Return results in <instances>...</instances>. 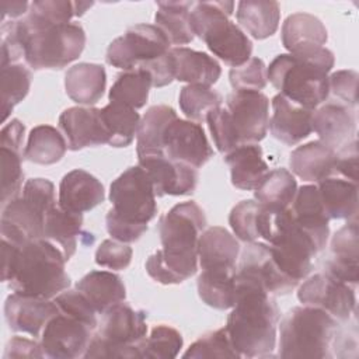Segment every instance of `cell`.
<instances>
[{"label": "cell", "instance_id": "cell-1", "mask_svg": "<svg viewBox=\"0 0 359 359\" xmlns=\"http://www.w3.org/2000/svg\"><path fill=\"white\" fill-rule=\"evenodd\" d=\"M206 227L202 208L191 201L174 205L158 220L163 248L146 261V272L161 285H177L198 271V240Z\"/></svg>", "mask_w": 359, "mask_h": 359}, {"label": "cell", "instance_id": "cell-2", "mask_svg": "<svg viewBox=\"0 0 359 359\" xmlns=\"http://www.w3.org/2000/svg\"><path fill=\"white\" fill-rule=\"evenodd\" d=\"M1 280L15 293L55 299L70 286L66 258L49 240H32L21 247L1 240Z\"/></svg>", "mask_w": 359, "mask_h": 359}, {"label": "cell", "instance_id": "cell-3", "mask_svg": "<svg viewBox=\"0 0 359 359\" xmlns=\"http://www.w3.org/2000/svg\"><path fill=\"white\" fill-rule=\"evenodd\" d=\"M224 325L240 358H268L276 346L278 304L259 285L236 278V300Z\"/></svg>", "mask_w": 359, "mask_h": 359}, {"label": "cell", "instance_id": "cell-4", "mask_svg": "<svg viewBox=\"0 0 359 359\" xmlns=\"http://www.w3.org/2000/svg\"><path fill=\"white\" fill-rule=\"evenodd\" d=\"M334 63V53L325 46L282 53L266 67V79L285 98L314 111L330 95L328 73Z\"/></svg>", "mask_w": 359, "mask_h": 359}, {"label": "cell", "instance_id": "cell-5", "mask_svg": "<svg viewBox=\"0 0 359 359\" xmlns=\"http://www.w3.org/2000/svg\"><path fill=\"white\" fill-rule=\"evenodd\" d=\"M6 22L13 27L24 60L34 70L63 69L76 60L86 46V32L80 24H52L29 13L17 21Z\"/></svg>", "mask_w": 359, "mask_h": 359}, {"label": "cell", "instance_id": "cell-6", "mask_svg": "<svg viewBox=\"0 0 359 359\" xmlns=\"http://www.w3.org/2000/svg\"><path fill=\"white\" fill-rule=\"evenodd\" d=\"M338 332V321L324 310L310 306L293 307L279 324L278 356L332 358Z\"/></svg>", "mask_w": 359, "mask_h": 359}, {"label": "cell", "instance_id": "cell-7", "mask_svg": "<svg viewBox=\"0 0 359 359\" xmlns=\"http://www.w3.org/2000/svg\"><path fill=\"white\" fill-rule=\"evenodd\" d=\"M233 10V1H199L189 13V22L194 34L215 56L231 67H238L251 57L252 42L230 20Z\"/></svg>", "mask_w": 359, "mask_h": 359}, {"label": "cell", "instance_id": "cell-8", "mask_svg": "<svg viewBox=\"0 0 359 359\" xmlns=\"http://www.w3.org/2000/svg\"><path fill=\"white\" fill-rule=\"evenodd\" d=\"M147 313L121 302L102 313L83 358H142Z\"/></svg>", "mask_w": 359, "mask_h": 359}, {"label": "cell", "instance_id": "cell-9", "mask_svg": "<svg viewBox=\"0 0 359 359\" xmlns=\"http://www.w3.org/2000/svg\"><path fill=\"white\" fill-rule=\"evenodd\" d=\"M268 244L280 272L296 283L307 278L313 258L320 252L314 240L293 220L290 209L279 213L276 231Z\"/></svg>", "mask_w": 359, "mask_h": 359}, {"label": "cell", "instance_id": "cell-10", "mask_svg": "<svg viewBox=\"0 0 359 359\" xmlns=\"http://www.w3.org/2000/svg\"><path fill=\"white\" fill-rule=\"evenodd\" d=\"M111 215L126 223L147 226L157 215L153 184L146 171L137 164L125 170L109 187Z\"/></svg>", "mask_w": 359, "mask_h": 359}, {"label": "cell", "instance_id": "cell-11", "mask_svg": "<svg viewBox=\"0 0 359 359\" xmlns=\"http://www.w3.org/2000/svg\"><path fill=\"white\" fill-rule=\"evenodd\" d=\"M170 49L171 43L158 27L136 24L108 45L105 60L108 65L123 72L136 70L164 56Z\"/></svg>", "mask_w": 359, "mask_h": 359}, {"label": "cell", "instance_id": "cell-12", "mask_svg": "<svg viewBox=\"0 0 359 359\" xmlns=\"http://www.w3.org/2000/svg\"><path fill=\"white\" fill-rule=\"evenodd\" d=\"M297 299L303 306L324 310L338 323L348 321L356 309L355 287L325 272L307 278L299 286Z\"/></svg>", "mask_w": 359, "mask_h": 359}, {"label": "cell", "instance_id": "cell-13", "mask_svg": "<svg viewBox=\"0 0 359 359\" xmlns=\"http://www.w3.org/2000/svg\"><path fill=\"white\" fill-rule=\"evenodd\" d=\"M230 123L241 144L261 142L269 125V100L261 91H233L226 97Z\"/></svg>", "mask_w": 359, "mask_h": 359}, {"label": "cell", "instance_id": "cell-14", "mask_svg": "<svg viewBox=\"0 0 359 359\" xmlns=\"http://www.w3.org/2000/svg\"><path fill=\"white\" fill-rule=\"evenodd\" d=\"M236 268V278L264 287L269 294H286L299 283L280 272L268 243H245Z\"/></svg>", "mask_w": 359, "mask_h": 359}, {"label": "cell", "instance_id": "cell-15", "mask_svg": "<svg viewBox=\"0 0 359 359\" xmlns=\"http://www.w3.org/2000/svg\"><path fill=\"white\" fill-rule=\"evenodd\" d=\"M164 156L172 161L201 168L213 157V149L201 123L175 118L163 136Z\"/></svg>", "mask_w": 359, "mask_h": 359}, {"label": "cell", "instance_id": "cell-16", "mask_svg": "<svg viewBox=\"0 0 359 359\" xmlns=\"http://www.w3.org/2000/svg\"><path fill=\"white\" fill-rule=\"evenodd\" d=\"M94 331L86 323L59 311L42 331L41 345L43 353L52 359L84 356Z\"/></svg>", "mask_w": 359, "mask_h": 359}, {"label": "cell", "instance_id": "cell-17", "mask_svg": "<svg viewBox=\"0 0 359 359\" xmlns=\"http://www.w3.org/2000/svg\"><path fill=\"white\" fill-rule=\"evenodd\" d=\"M48 210L32 199L20 195L1 206V240L17 245L43 238V224Z\"/></svg>", "mask_w": 359, "mask_h": 359}, {"label": "cell", "instance_id": "cell-18", "mask_svg": "<svg viewBox=\"0 0 359 359\" xmlns=\"http://www.w3.org/2000/svg\"><path fill=\"white\" fill-rule=\"evenodd\" d=\"M137 164L149 175L156 196L191 195L198 185V168L172 161L164 154L137 158Z\"/></svg>", "mask_w": 359, "mask_h": 359}, {"label": "cell", "instance_id": "cell-19", "mask_svg": "<svg viewBox=\"0 0 359 359\" xmlns=\"http://www.w3.org/2000/svg\"><path fill=\"white\" fill-rule=\"evenodd\" d=\"M59 313L55 300L13 292L4 303V318L10 330L39 337L48 321Z\"/></svg>", "mask_w": 359, "mask_h": 359}, {"label": "cell", "instance_id": "cell-20", "mask_svg": "<svg viewBox=\"0 0 359 359\" xmlns=\"http://www.w3.org/2000/svg\"><path fill=\"white\" fill-rule=\"evenodd\" d=\"M59 128L67 140V149L73 151L108 144V132L98 108L72 107L65 109L59 116Z\"/></svg>", "mask_w": 359, "mask_h": 359}, {"label": "cell", "instance_id": "cell-21", "mask_svg": "<svg viewBox=\"0 0 359 359\" xmlns=\"http://www.w3.org/2000/svg\"><path fill=\"white\" fill-rule=\"evenodd\" d=\"M311 130L318 135L320 142L337 151L355 137V112L352 108L338 101L325 102L313 111Z\"/></svg>", "mask_w": 359, "mask_h": 359}, {"label": "cell", "instance_id": "cell-22", "mask_svg": "<svg viewBox=\"0 0 359 359\" xmlns=\"http://www.w3.org/2000/svg\"><path fill=\"white\" fill-rule=\"evenodd\" d=\"M331 255L325 261L327 275L356 289L359 282L358 266V220H349L331 238Z\"/></svg>", "mask_w": 359, "mask_h": 359}, {"label": "cell", "instance_id": "cell-23", "mask_svg": "<svg viewBox=\"0 0 359 359\" xmlns=\"http://www.w3.org/2000/svg\"><path fill=\"white\" fill-rule=\"evenodd\" d=\"M311 115L313 111L276 94L272 98V116L268 128L276 140L294 146L313 132Z\"/></svg>", "mask_w": 359, "mask_h": 359}, {"label": "cell", "instance_id": "cell-24", "mask_svg": "<svg viewBox=\"0 0 359 359\" xmlns=\"http://www.w3.org/2000/svg\"><path fill=\"white\" fill-rule=\"evenodd\" d=\"M104 199L105 191L101 181L86 170L76 168L63 175L57 201L62 209L83 215L102 203Z\"/></svg>", "mask_w": 359, "mask_h": 359}, {"label": "cell", "instance_id": "cell-25", "mask_svg": "<svg viewBox=\"0 0 359 359\" xmlns=\"http://www.w3.org/2000/svg\"><path fill=\"white\" fill-rule=\"evenodd\" d=\"M293 220L300 226L316 243L321 251L330 237V219L321 203L317 185H302L290 205Z\"/></svg>", "mask_w": 359, "mask_h": 359}, {"label": "cell", "instance_id": "cell-26", "mask_svg": "<svg viewBox=\"0 0 359 359\" xmlns=\"http://www.w3.org/2000/svg\"><path fill=\"white\" fill-rule=\"evenodd\" d=\"M238 255L240 244L224 227H209L198 240V259L202 271H234Z\"/></svg>", "mask_w": 359, "mask_h": 359}, {"label": "cell", "instance_id": "cell-27", "mask_svg": "<svg viewBox=\"0 0 359 359\" xmlns=\"http://www.w3.org/2000/svg\"><path fill=\"white\" fill-rule=\"evenodd\" d=\"M224 161L230 168L231 184L243 191H255L269 172L262 147L258 143L238 146L224 154Z\"/></svg>", "mask_w": 359, "mask_h": 359}, {"label": "cell", "instance_id": "cell-28", "mask_svg": "<svg viewBox=\"0 0 359 359\" xmlns=\"http://www.w3.org/2000/svg\"><path fill=\"white\" fill-rule=\"evenodd\" d=\"M292 172L309 182L335 175V150L320 140H313L296 147L289 157Z\"/></svg>", "mask_w": 359, "mask_h": 359}, {"label": "cell", "instance_id": "cell-29", "mask_svg": "<svg viewBox=\"0 0 359 359\" xmlns=\"http://www.w3.org/2000/svg\"><path fill=\"white\" fill-rule=\"evenodd\" d=\"M328 34L325 25L313 14H290L282 25V43L289 53H300L323 48Z\"/></svg>", "mask_w": 359, "mask_h": 359}, {"label": "cell", "instance_id": "cell-30", "mask_svg": "<svg viewBox=\"0 0 359 359\" xmlns=\"http://www.w3.org/2000/svg\"><path fill=\"white\" fill-rule=\"evenodd\" d=\"M317 188L330 220H358V182L331 175L317 182Z\"/></svg>", "mask_w": 359, "mask_h": 359}, {"label": "cell", "instance_id": "cell-31", "mask_svg": "<svg viewBox=\"0 0 359 359\" xmlns=\"http://www.w3.org/2000/svg\"><path fill=\"white\" fill-rule=\"evenodd\" d=\"M107 87L104 66L97 63H77L65 74V90L69 98L81 105L98 102Z\"/></svg>", "mask_w": 359, "mask_h": 359}, {"label": "cell", "instance_id": "cell-32", "mask_svg": "<svg viewBox=\"0 0 359 359\" xmlns=\"http://www.w3.org/2000/svg\"><path fill=\"white\" fill-rule=\"evenodd\" d=\"M171 55L175 67V80L188 84H202L210 87L220 74L222 67L219 62L205 52L194 50L185 46L171 48Z\"/></svg>", "mask_w": 359, "mask_h": 359}, {"label": "cell", "instance_id": "cell-33", "mask_svg": "<svg viewBox=\"0 0 359 359\" xmlns=\"http://www.w3.org/2000/svg\"><path fill=\"white\" fill-rule=\"evenodd\" d=\"M76 289L91 303L98 314L125 302L126 297V289L121 276L109 271H91L86 273L76 283Z\"/></svg>", "mask_w": 359, "mask_h": 359}, {"label": "cell", "instance_id": "cell-34", "mask_svg": "<svg viewBox=\"0 0 359 359\" xmlns=\"http://www.w3.org/2000/svg\"><path fill=\"white\" fill-rule=\"evenodd\" d=\"M81 227L83 215L67 212L56 205L45 216L43 238L59 247L66 261H69L77 250L79 238L86 234Z\"/></svg>", "mask_w": 359, "mask_h": 359}, {"label": "cell", "instance_id": "cell-35", "mask_svg": "<svg viewBox=\"0 0 359 359\" xmlns=\"http://www.w3.org/2000/svg\"><path fill=\"white\" fill-rule=\"evenodd\" d=\"M175 118H178L175 109L168 105H153L146 111L136 133L137 158L164 154L163 136L168 123Z\"/></svg>", "mask_w": 359, "mask_h": 359}, {"label": "cell", "instance_id": "cell-36", "mask_svg": "<svg viewBox=\"0 0 359 359\" xmlns=\"http://www.w3.org/2000/svg\"><path fill=\"white\" fill-rule=\"evenodd\" d=\"M238 24L255 39L272 36L280 21V8L272 0H243L237 4Z\"/></svg>", "mask_w": 359, "mask_h": 359}, {"label": "cell", "instance_id": "cell-37", "mask_svg": "<svg viewBox=\"0 0 359 359\" xmlns=\"http://www.w3.org/2000/svg\"><path fill=\"white\" fill-rule=\"evenodd\" d=\"M194 1H158L154 15L158 27L172 45H187L194 41L195 34L189 22Z\"/></svg>", "mask_w": 359, "mask_h": 359}, {"label": "cell", "instance_id": "cell-38", "mask_svg": "<svg viewBox=\"0 0 359 359\" xmlns=\"http://www.w3.org/2000/svg\"><path fill=\"white\" fill-rule=\"evenodd\" d=\"M67 142L63 135L50 125H38L31 129L24 147V158L41 165H50L63 158Z\"/></svg>", "mask_w": 359, "mask_h": 359}, {"label": "cell", "instance_id": "cell-39", "mask_svg": "<svg viewBox=\"0 0 359 359\" xmlns=\"http://www.w3.org/2000/svg\"><path fill=\"white\" fill-rule=\"evenodd\" d=\"M297 191L294 177L286 168H276L266 174L254 191L255 201L266 209L280 212L290 208Z\"/></svg>", "mask_w": 359, "mask_h": 359}, {"label": "cell", "instance_id": "cell-40", "mask_svg": "<svg viewBox=\"0 0 359 359\" xmlns=\"http://www.w3.org/2000/svg\"><path fill=\"white\" fill-rule=\"evenodd\" d=\"M198 294L209 307L227 310L236 300V269L234 271H202L196 280Z\"/></svg>", "mask_w": 359, "mask_h": 359}, {"label": "cell", "instance_id": "cell-41", "mask_svg": "<svg viewBox=\"0 0 359 359\" xmlns=\"http://www.w3.org/2000/svg\"><path fill=\"white\" fill-rule=\"evenodd\" d=\"M101 111V118L108 132V144L112 147L129 146L137 133L140 115L136 109L109 101Z\"/></svg>", "mask_w": 359, "mask_h": 359}, {"label": "cell", "instance_id": "cell-42", "mask_svg": "<svg viewBox=\"0 0 359 359\" xmlns=\"http://www.w3.org/2000/svg\"><path fill=\"white\" fill-rule=\"evenodd\" d=\"M151 77L142 69L121 73L112 84L108 98L109 101L128 105L133 109L144 107L149 98Z\"/></svg>", "mask_w": 359, "mask_h": 359}, {"label": "cell", "instance_id": "cell-43", "mask_svg": "<svg viewBox=\"0 0 359 359\" xmlns=\"http://www.w3.org/2000/svg\"><path fill=\"white\" fill-rule=\"evenodd\" d=\"M222 95L202 84H188L181 88L178 102L184 115L194 122L206 121V115L222 105Z\"/></svg>", "mask_w": 359, "mask_h": 359}, {"label": "cell", "instance_id": "cell-44", "mask_svg": "<svg viewBox=\"0 0 359 359\" xmlns=\"http://www.w3.org/2000/svg\"><path fill=\"white\" fill-rule=\"evenodd\" d=\"M31 87V72L20 65L11 63L1 67V112L3 122L10 116L13 108L21 102Z\"/></svg>", "mask_w": 359, "mask_h": 359}, {"label": "cell", "instance_id": "cell-45", "mask_svg": "<svg viewBox=\"0 0 359 359\" xmlns=\"http://www.w3.org/2000/svg\"><path fill=\"white\" fill-rule=\"evenodd\" d=\"M264 208L254 199L238 202L230 212L229 223L233 233L244 243L258 241L261 238Z\"/></svg>", "mask_w": 359, "mask_h": 359}, {"label": "cell", "instance_id": "cell-46", "mask_svg": "<svg viewBox=\"0 0 359 359\" xmlns=\"http://www.w3.org/2000/svg\"><path fill=\"white\" fill-rule=\"evenodd\" d=\"M24 150L0 146L1 163V206L20 196L22 192Z\"/></svg>", "mask_w": 359, "mask_h": 359}, {"label": "cell", "instance_id": "cell-47", "mask_svg": "<svg viewBox=\"0 0 359 359\" xmlns=\"http://www.w3.org/2000/svg\"><path fill=\"white\" fill-rule=\"evenodd\" d=\"M184 339L178 330L160 324L156 325L150 335L146 337L143 342V351L142 358H150V359H170L175 358L181 348H182Z\"/></svg>", "mask_w": 359, "mask_h": 359}, {"label": "cell", "instance_id": "cell-48", "mask_svg": "<svg viewBox=\"0 0 359 359\" xmlns=\"http://www.w3.org/2000/svg\"><path fill=\"white\" fill-rule=\"evenodd\" d=\"M184 358H240L230 344L226 328L201 335L184 353Z\"/></svg>", "mask_w": 359, "mask_h": 359}, {"label": "cell", "instance_id": "cell-49", "mask_svg": "<svg viewBox=\"0 0 359 359\" xmlns=\"http://www.w3.org/2000/svg\"><path fill=\"white\" fill-rule=\"evenodd\" d=\"M229 79L234 91H261L268 83L266 66L262 59L250 57L244 65L231 67Z\"/></svg>", "mask_w": 359, "mask_h": 359}, {"label": "cell", "instance_id": "cell-50", "mask_svg": "<svg viewBox=\"0 0 359 359\" xmlns=\"http://www.w3.org/2000/svg\"><path fill=\"white\" fill-rule=\"evenodd\" d=\"M206 122L212 133L215 146L222 154H227L240 146L229 119L226 107H219L206 115Z\"/></svg>", "mask_w": 359, "mask_h": 359}, {"label": "cell", "instance_id": "cell-51", "mask_svg": "<svg viewBox=\"0 0 359 359\" xmlns=\"http://www.w3.org/2000/svg\"><path fill=\"white\" fill-rule=\"evenodd\" d=\"M53 300L57 304L60 313H65L67 316H72V317L86 323L93 330H95L98 327V321H97L98 313L91 306V303L77 289H74V290L66 289L62 293H59Z\"/></svg>", "mask_w": 359, "mask_h": 359}, {"label": "cell", "instance_id": "cell-52", "mask_svg": "<svg viewBox=\"0 0 359 359\" xmlns=\"http://www.w3.org/2000/svg\"><path fill=\"white\" fill-rule=\"evenodd\" d=\"M132 247L126 243L108 238L104 240L95 251V262L100 266L114 271L126 269L132 261Z\"/></svg>", "mask_w": 359, "mask_h": 359}, {"label": "cell", "instance_id": "cell-53", "mask_svg": "<svg viewBox=\"0 0 359 359\" xmlns=\"http://www.w3.org/2000/svg\"><path fill=\"white\" fill-rule=\"evenodd\" d=\"M358 73L355 70H338L328 76L330 93L338 102L355 108L358 104Z\"/></svg>", "mask_w": 359, "mask_h": 359}, {"label": "cell", "instance_id": "cell-54", "mask_svg": "<svg viewBox=\"0 0 359 359\" xmlns=\"http://www.w3.org/2000/svg\"><path fill=\"white\" fill-rule=\"evenodd\" d=\"M358 140L353 137L335 151V175L358 182Z\"/></svg>", "mask_w": 359, "mask_h": 359}, {"label": "cell", "instance_id": "cell-55", "mask_svg": "<svg viewBox=\"0 0 359 359\" xmlns=\"http://www.w3.org/2000/svg\"><path fill=\"white\" fill-rule=\"evenodd\" d=\"M105 222H107V230H108L109 236L114 240H118V241H122L126 244L137 241L147 231V226L126 223L123 220H119L109 212L107 213Z\"/></svg>", "mask_w": 359, "mask_h": 359}, {"label": "cell", "instance_id": "cell-56", "mask_svg": "<svg viewBox=\"0 0 359 359\" xmlns=\"http://www.w3.org/2000/svg\"><path fill=\"white\" fill-rule=\"evenodd\" d=\"M43 349L41 342L28 339L24 337H13L4 349L3 359L11 358H43Z\"/></svg>", "mask_w": 359, "mask_h": 359}, {"label": "cell", "instance_id": "cell-57", "mask_svg": "<svg viewBox=\"0 0 359 359\" xmlns=\"http://www.w3.org/2000/svg\"><path fill=\"white\" fill-rule=\"evenodd\" d=\"M24 132H25V126L21 123V121L17 118L11 119L7 125L3 126L0 132V146L22 150Z\"/></svg>", "mask_w": 359, "mask_h": 359}, {"label": "cell", "instance_id": "cell-58", "mask_svg": "<svg viewBox=\"0 0 359 359\" xmlns=\"http://www.w3.org/2000/svg\"><path fill=\"white\" fill-rule=\"evenodd\" d=\"M28 1H3L1 3V22H6L7 20L13 21L15 18H22L24 14L29 10Z\"/></svg>", "mask_w": 359, "mask_h": 359}, {"label": "cell", "instance_id": "cell-59", "mask_svg": "<svg viewBox=\"0 0 359 359\" xmlns=\"http://www.w3.org/2000/svg\"><path fill=\"white\" fill-rule=\"evenodd\" d=\"M93 4H94L93 1H74V14H76V17L83 15L87 11V8H90Z\"/></svg>", "mask_w": 359, "mask_h": 359}]
</instances>
